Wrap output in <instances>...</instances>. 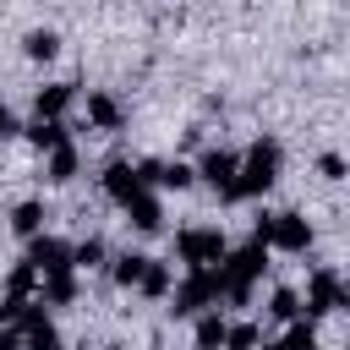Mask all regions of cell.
I'll list each match as a JSON object with an SVG mask.
<instances>
[{
    "mask_svg": "<svg viewBox=\"0 0 350 350\" xmlns=\"http://www.w3.org/2000/svg\"><path fill=\"white\" fill-rule=\"evenodd\" d=\"M312 219L306 213H295V208H279V213H257V224H252V246H273V252H290V257H301L306 246H312Z\"/></svg>",
    "mask_w": 350,
    "mask_h": 350,
    "instance_id": "6da1fadb",
    "label": "cell"
},
{
    "mask_svg": "<svg viewBox=\"0 0 350 350\" xmlns=\"http://www.w3.org/2000/svg\"><path fill=\"white\" fill-rule=\"evenodd\" d=\"M279 170H284V148H279L273 137H257V142L241 153V170H235V202L262 197V191L279 180Z\"/></svg>",
    "mask_w": 350,
    "mask_h": 350,
    "instance_id": "7a4b0ae2",
    "label": "cell"
},
{
    "mask_svg": "<svg viewBox=\"0 0 350 350\" xmlns=\"http://www.w3.org/2000/svg\"><path fill=\"white\" fill-rule=\"evenodd\" d=\"M262 268H268V252L262 246H230L224 252V262H219V279H224V301L230 306H246L252 301V284L262 279Z\"/></svg>",
    "mask_w": 350,
    "mask_h": 350,
    "instance_id": "3957f363",
    "label": "cell"
},
{
    "mask_svg": "<svg viewBox=\"0 0 350 350\" xmlns=\"http://www.w3.org/2000/svg\"><path fill=\"white\" fill-rule=\"evenodd\" d=\"M170 312L175 317H202V312H219V301H224V279H219V268H197V273H186L175 290H170Z\"/></svg>",
    "mask_w": 350,
    "mask_h": 350,
    "instance_id": "277c9868",
    "label": "cell"
},
{
    "mask_svg": "<svg viewBox=\"0 0 350 350\" xmlns=\"http://www.w3.org/2000/svg\"><path fill=\"white\" fill-rule=\"evenodd\" d=\"M224 252H230V241H224L219 224H191V230L175 235V257L186 262V273H197V268H219Z\"/></svg>",
    "mask_w": 350,
    "mask_h": 350,
    "instance_id": "5b68a950",
    "label": "cell"
},
{
    "mask_svg": "<svg viewBox=\"0 0 350 350\" xmlns=\"http://www.w3.org/2000/svg\"><path fill=\"white\" fill-rule=\"evenodd\" d=\"M339 306H350V295H345V279H339L334 268H317V273L306 279L301 312H306V317H328V312H339Z\"/></svg>",
    "mask_w": 350,
    "mask_h": 350,
    "instance_id": "8992f818",
    "label": "cell"
},
{
    "mask_svg": "<svg viewBox=\"0 0 350 350\" xmlns=\"http://www.w3.org/2000/svg\"><path fill=\"white\" fill-rule=\"evenodd\" d=\"M235 170H241V153H230V148H208L202 159H197V180H208L224 202H235Z\"/></svg>",
    "mask_w": 350,
    "mask_h": 350,
    "instance_id": "52a82bcc",
    "label": "cell"
},
{
    "mask_svg": "<svg viewBox=\"0 0 350 350\" xmlns=\"http://www.w3.org/2000/svg\"><path fill=\"white\" fill-rule=\"evenodd\" d=\"M38 279H55V273H71V241L60 235H33L27 241V257H22Z\"/></svg>",
    "mask_w": 350,
    "mask_h": 350,
    "instance_id": "ba28073f",
    "label": "cell"
},
{
    "mask_svg": "<svg viewBox=\"0 0 350 350\" xmlns=\"http://www.w3.org/2000/svg\"><path fill=\"white\" fill-rule=\"evenodd\" d=\"M98 186H104V197H109V202H120V208H126V202H137V197L148 191L131 159H109V164H104V175H98Z\"/></svg>",
    "mask_w": 350,
    "mask_h": 350,
    "instance_id": "9c48e42d",
    "label": "cell"
},
{
    "mask_svg": "<svg viewBox=\"0 0 350 350\" xmlns=\"http://www.w3.org/2000/svg\"><path fill=\"white\" fill-rule=\"evenodd\" d=\"M16 334H22V350H66V345H60V328H55V317H49L38 301L27 306V317L16 323Z\"/></svg>",
    "mask_w": 350,
    "mask_h": 350,
    "instance_id": "30bf717a",
    "label": "cell"
},
{
    "mask_svg": "<svg viewBox=\"0 0 350 350\" xmlns=\"http://www.w3.org/2000/svg\"><path fill=\"white\" fill-rule=\"evenodd\" d=\"M137 175H142V186H164V191H186L197 180L191 164H180V159H142Z\"/></svg>",
    "mask_w": 350,
    "mask_h": 350,
    "instance_id": "8fae6325",
    "label": "cell"
},
{
    "mask_svg": "<svg viewBox=\"0 0 350 350\" xmlns=\"http://www.w3.org/2000/svg\"><path fill=\"white\" fill-rule=\"evenodd\" d=\"M71 98H77V82H44L33 93V120H60L71 109Z\"/></svg>",
    "mask_w": 350,
    "mask_h": 350,
    "instance_id": "7c38bea8",
    "label": "cell"
},
{
    "mask_svg": "<svg viewBox=\"0 0 350 350\" xmlns=\"http://www.w3.org/2000/svg\"><path fill=\"white\" fill-rule=\"evenodd\" d=\"M88 126H93V131H120V126H126V104H120L115 93H104V88L88 93Z\"/></svg>",
    "mask_w": 350,
    "mask_h": 350,
    "instance_id": "4fadbf2b",
    "label": "cell"
},
{
    "mask_svg": "<svg viewBox=\"0 0 350 350\" xmlns=\"http://www.w3.org/2000/svg\"><path fill=\"white\" fill-rule=\"evenodd\" d=\"M126 224H131L137 235H153V230H164V202H159L153 191H142L137 202H126Z\"/></svg>",
    "mask_w": 350,
    "mask_h": 350,
    "instance_id": "5bb4252c",
    "label": "cell"
},
{
    "mask_svg": "<svg viewBox=\"0 0 350 350\" xmlns=\"http://www.w3.org/2000/svg\"><path fill=\"white\" fill-rule=\"evenodd\" d=\"M77 175H82V153H77V142H66V148H55V153L44 159V180L66 186V180H77Z\"/></svg>",
    "mask_w": 350,
    "mask_h": 350,
    "instance_id": "9a60e30c",
    "label": "cell"
},
{
    "mask_svg": "<svg viewBox=\"0 0 350 350\" xmlns=\"http://www.w3.org/2000/svg\"><path fill=\"white\" fill-rule=\"evenodd\" d=\"M137 290H142L148 301H170V290H175V273H170V262H159V257H148V268H142V279H137Z\"/></svg>",
    "mask_w": 350,
    "mask_h": 350,
    "instance_id": "2e32d148",
    "label": "cell"
},
{
    "mask_svg": "<svg viewBox=\"0 0 350 350\" xmlns=\"http://www.w3.org/2000/svg\"><path fill=\"white\" fill-rule=\"evenodd\" d=\"M262 350H317V323H312V317H295V323H284V334H279L273 345H262Z\"/></svg>",
    "mask_w": 350,
    "mask_h": 350,
    "instance_id": "e0dca14e",
    "label": "cell"
},
{
    "mask_svg": "<svg viewBox=\"0 0 350 350\" xmlns=\"http://www.w3.org/2000/svg\"><path fill=\"white\" fill-rule=\"evenodd\" d=\"M22 137H27V142H33L38 153H55V148H66V142H71L66 120H33V126H27Z\"/></svg>",
    "mask_w": 350,
    "mask_h": 350,
    "instance_id": "ac0fdd59",
    "label": "cell"
},
{
    "mask_svg": "<svg viewBox=\"0 0 350 350\" xmlns=\"http://www.w3.org/2000/svg\"><path fill=\"white\" fill-rule=\"evenodd\" d=\"M44 219H49V213H44V202H38V197H27V202H16V208H11V230H16L22 241L44 235Z\"/></svg>",
    "mask_w": 350,
    "mask_h": 350,
    "instance_id": "d6986e66",
    "label": "cell"
},
{
    "mask_svg": "<svg viewBox=\"0 0 350 350\" xmlns=\"http://www.w3.org/2000/svg\"><path fill=\"white\" fill-rule=\"evenodd\" d=\"M22 55L27 60H55L60 55V33L55 27H27L22 33Z\"/></svg>",
    "mask_w": 350,
    "mask_h": 350,
    "instance_id": "ffe728a7",
    "label": "cell"
},
{
    "mask_svg": "<svg viewBox=\"0 0 350 350\" xmlns=\"http://www.w3.org/2000/svg\"><path fill=\"white\" fill-rule=\"evenodd\" d=\"M142 268H148V257H142V252H120V257H109V279H115L120 290H137Z\"/></svg>",
    "mask_w": 350,
    "mask_h": 350,
    "instance_id": "44dd1931",
    "label": "cell"
},
{
    "mask_svg": "<svg viewBox=\"0 0 350 350\" xmlns=\"http://www.w3.org/2000/svg\"><path fill=\"white\" fill-rule=\"evenodd\" d=\"M224 328H230V323H224L219 312H202V317H197V328H191L197 350H224Z\"/></svg>",
    "mask_w": 350,
    "mask_h": 350,
    "instance_id": "7402d4cb",
    "label": "cell"
},
{
    "mask_svg": "<svg viewBox=\"0 0 350 350\" xmlns=\"http://www.w3.org/2000/svg\"><path fill=\"white\" fill-rule=\"evenodd\" d=\"M77 290H82L77 273H55V279H44V301H38V306H71Z\"/></svg>",
    "mask_w": 350,
    "mask_h": 350,
    "instance_id": "603a6c76",
    "label": "cell"
},
{
    "mask_svg": "<svg viewBox=\"0 0 350 350\" xmlns=\"http://www.w3.org/2000/svg\"><path fill=\"white\" fill-rule=\"evenodd\" d=\"M268 317H273V323H295V317H301V290L279 284V290L268 295Z\"/></svg>",
    "mask_w": 350,
    "mask_h": 350,
    "instance_id": "cb8c5ba5",
    "label": "cell"
},
{
    "mask_svg": "<svg viewBox=\"0 0 350 350\" xmlns=\"http://www.w3.org/2000/svg\"><path fill=\"white\" fill-rule=\"evenodd\" d=\"M104 257H109V246H104L98 235H88V241L71 246V273H77V268H104Z\"/></svg>",
    "mask_w": 350,
    "mask_h": 350,
    "instance_id": "d4e9b609",
    "label": "cell"
},
{
    "mask_svg": "<svg viewBox=\"0 0 350 350\" xmlns=\"http://www.w3.org/2000/svg\"><path fill=\"white\" fill-rule=\"evenodd\" d=\"M38 284H44V279H38L27 262H16V268L5 273V295H11V301H33V290H38Z\"/></svg>",
    "mask_w": 350,
    "mask_h": 350,
    "instance_id": "484cf974",
    "label": "cell"
},
{
    "mask_svg": "<svg viewBox=\"0 0 350 350\" xmlns=\"http://www.w3.org/2000/svg\"><path fill=\"white\" fill-rule=\"evenodd\" d=\"M262 345V328L257 323H230L224 328V350H257Z\"/></svg>",
    "mask_w": 350,
    "mask_h": 350,
    "instance_id": "4316f807",
    "label": "cell"
},
{
    "mask_svg": "<svg viewBox=\"0 0 350 350\" xmlns=\"http://www.w3.org/2000/svg\"><path fill=\"white\" fill-rule=\"evenodd\" d=\"M27 306H33V301H11V295H5V301H0V328H16V323L27 317Z\"/></svg>",
    "mask_w": 350,
    "mask_h": 350,
    "instance_id": "83f0119b",
    "label": "cell"
},
{
    "mask_svg": "<svg viewBox=\"0 0 350 350\" xmlns=\"http://www.w3.org/2000/svg\"><path fill=\"white\" fill-rule=\"evenodd\" d=\"M317 170H323V180H345V159H339V153H323Z\"/></svg>",
    "mask_w": 350,
    "mask_h": 350,
    "instance_id": "f1b7e54d",
    "label": "cell"
},
{
    "mask_svg": "<svg viewBox=\"0 0 350 350\" xmlns=\"http://www.w3.org/2000/svg\"><path fill=\"white\" fill-rule=\"evenodd\" d=\"M16 131H22V126H16V115H11V104L0 98V142H5V137H16Z\"/></svg>",
    "mask_w": 350,
    "mask_h": 350,
    "instance_id": "f546056e",
    "label": "cell"
},
{
    "mask_svg": "<svg viewBox=\"0 0 350 350\" xmlns=\"http://www.w3.org/2000/svg\"><path fill=\"white\" fill-rule=\"evenodd\" d=\"M0 350H22V334L16 328H0Z\"/></svg>",
    "mask_w": 350,
    "mask_h": 350,
    "instance_id": "4dcf8cb0",
    "label": "cell"
},
{
    "mask_svg": "<svg viewBox=\"0 0 350 350\" xmlns=\"http://www.w3.org/2000/svg\"><path fill=\"white\" fill-rule=\"evenodd\" d=\"M0 175H5V159H0Z\"/></svg>",
    "mask_w": 350,
    "mask_h": 350,
    "instance_id": "1f68e13d",
    "label": "cell"
}]
</instances>
